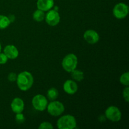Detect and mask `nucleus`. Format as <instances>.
Wrapping results in <instances>:
<instances>
[{
  "mask_svg": "<svg viewBox=\"0 0 129 129\" xmlns=\"http://www.w3.org/2000/svg\"><path fill=\"white\" fill-rule=\"evenodd\" d=\"M10 23L11 22L8 16L0 15V30L6 28L10 25Z\"/></svg>",
  "mask_w": 129,
  "mask_h": 129,
  "instance_id": "17",
  "label": "nucleus"
},
{
  "mask_svg": "<svg viewBox=\"0 0 129 129\" xmlns=\"http://www.w3.org/2000/svg\"><path fill=\"white\" fill-rule=\"evenodd\" d=\"M15 120H16V122H17V123H18V124H20V123H22L25 122V116L23 115V114H22V112H21V113H16Z\"/></svg>",
  "mask_w": 129,
  "mask_h": 129,
  "instance_id": "19",
  "label": "nucleus"
},
{
  "mask_svg": "<svg viewBox=\"0 0 129 129\" xmlns=\"http://www.w3.org/2000/svg\"><path fill=\"white\" fill-rule=\"evenodd\" d=\"M76 120L71 115H66L59 118L57 127L59 129H73L76 127Z\"/></svg>",
  "mask_w": 129,
  "mask_h": 129,
  "instance_id": "2",
  "label": "nucleus"
},
{
  "mask_svg": "<svg viewBox=\"0 0 129 129\" xmlns=\"http://www.w3.org/2000/svg\"><path fill=\"white\" fill-rule=\"evenodd\" d=\"M8 57L4 53L0 52V64H5L7 62Z\"/></svg>",
  "mask_w": 129,
  "mask_h": 129,
  "instance_id": "22",
  "label": "nucleus"
},
{
  "mask_svg": "<svg viewBox=\"0 0 129 129\" xmlns=\"http://www.w3.org/2000/svg\"><path fill=\"white\" fill-rule=\"evenodd\" d=\"M8 17L9 20H10V22H11V23L13 22V21H15V16H14L13 15H9V16H8Z\"/></svg>",
  "mask_w": 129,
  "mask_h": 129,
  "instance_id": "24",
  "label": "nucleus"
},
{
  "mask_svg": "<svg viewBox=\"0 0 129 129\" xmlns=\"http://www.w3.org/2000/svg\"><path fill=\"white\" fill-rule=\"evenodd\" d=\"M105 117L112 122H119L122 118V112L118 107L110 106L105 111Z\"/></svg>",
  "mask_w": 129,
  "mask_h": 129,
  "instance_id": "6",
  "label": "nucleus"
},
{
  "mask_svg": "<svg viewBox=\"0 0 129 129\" xmlns=\"http://www.w3.org/2000/svg\"><path fill=\"white\" fill-rule=\"evenodd\" d=\"M54 5V0H37V7L39 10L48 11L51 10Z\"/></svg>",
  "mask_w": 129,
  "mask_h": 129,
  "instance_id": "13",
  "label": "nucleus"
},
{
  "mask_svg": "<svg viewBox=\"0 0 129 129\" xmlns=\"http://www.w3.org/2000/svg\"><path fill=\"white\" fill-rule=\"evenodd\" d=\"M31 104L36 110L42 112L47 109L48 105L47 98L42 94H37L32 98Z\"/></svg>",
  "mask_w": 129,
  "mask_h": 129,
  "instance_id": "5",
  "label": "nucleus"
},
{
  "mask_svg": "<svg viewBox=\"0 0 129 129\" xmlns=\"http://www.w3.org/2000/svg\"><path fill=\"white\" fill-rule=\"evenodd\" d=\"M78 66V57L74 54H69L66 55L62 61V66L66 71L71 73L76 69Z\"/></svg>",
  "mask_w": 129,
  "mask_h": 129,
  "instance_id": "3",
  "label": "nucleus"
},
{
  "mask_svg": "<svg viewBox=\"0 0 129 129\" xmlns=\"http://www.w3.org/2000/svg\"><path fill=\"white\" fill-rule=\"evenodd\" d=\"M45 20L48 25L54 26L59 23L60 17L58 11L54 10H50L45 14Z\"/></svg>",
  "mask_w": 129,
  "mask_h": 129,
  "instance_id": "8",
  "label": "nucleus"
},
{
  "mask_svg": "<svg viewBox=\"0 0 129 129\" xmlns=\"http://www.w3.org/2000/svg\"><path fill=\"white\" fill-rule=\"evenodd\" d=\"M47 112L50 115L54 117H58L62 114L64 112L65 107L61 102L59 101H52L47 105Z\"/></svg>",
  "mask_w": 129,
  "mask_h": 129,
  "instance_id": "4",
  "label": "nucleus"
},
{
  "mask_svg": "<svg viewBox=\"0 0 129 129\" xmlns=\"http://www.w3.org/2000/svg\"><path fill=\"white\" fill-rule=\"evenodd\" d=\"M1 51V43H0V52Z\"/></svg>",
  "mask_w": 129,
  "mask_h": 129,
  "instance_id": "26",
  "label": "nucleus"
},
{
  "mask_svg": "<svg viewBox=\"0 0 129 129\" xmlns=\"http://www.w3.org/2000/svg\"><path fill=\"white\" fill-rule=\"evenodd\" d=\"M120 82L121 84L125 86H129V73L126 72L123 74H122V76L120 78Z\"/></svg>",
  "mask_w": 129,
  "mask_h": 129,
  "instance_id": "18",
  "label": "nucleus"
},
{
  "mask_svg": "<svg viewBox=\"0 0 129 129\" xmlns=\"http://www.w3.org/2000/svg\"><path fill=\"white\" fill-rule=\"evenodd\" d=\"M4 54L8 59H15L19 55V52L17 48L13 45H8L4 49Z\"/></svg>",
  "mask_w": 129,
  "mask_h": 129,
  "instance_id": "12",
  "label": "nucleus"
},
{
  "mask_svg": "<svg viewBox=\"0 0 129 129\" xmlns=\"http://www.w3.org/2000/svg\"><path fill=\"white\" fill-rule=\"evenodd\" d=\"M47 98L50 101H54L59 96V91L55 88H51L47 91Z\"/></svg>",
  "mask_w": 129,
  "mask_h": 129,
  "instance_id": "15",
  "label": "nucleus"
},
{
  "mask_svg": "<svg viewBox=\"0 0 129 129\" xmlns=\"http://www.w3.org/2000/svg\"><path fill=\"white\" fill-rule=\"evenodd\" d=\"M71 77L74 81H81L84 79V73L80 70L74 69L73 71L71 72Z\"/></svg>",
  "mask_w": 129,
  "mask_h": 129,
  "instance_id": "14",
  "label": "nucleus"
},
{
  "mask_svg": "<svg viewBox=\"0 0 129 129\" xmlns=\"http://www.w3.org/2000/svg\"><path fill=\"white\" fill-rule=\"evenodd\" d=\"M54 10H55V11H58V10H59V8L57 7V6H55V7H54Z\"/></svg>",
  "mask_w": 129,
  "mask_h": 129,
  "instance_id": "25",
  "label": "nucleus"
},
{
  "mask_svg": "<svg viewBox=\"0 0 129 129\" xmlns=\"http://www.w3.org/2000/svg\"><path fill=\"white\" fill-rule=\"evenodd\" d=\"M54 128L51 123L48 122H44L41 123L39 125V129H52Z\"/></svg>",
  "mask_w": 129,
  "mask_h": 129,
  "instance_id": "20",
  "label": "nucleus"
},
{
  "mask_svg": "<svg viewBox=\"0 0 129 129\" xmlns=\"http://www.w3.org/2000/svg\"><path fill=\"white\" fill-rule=\"evenodd\" d=\"M16 84L20 90L26 91L31 88L34 84V77L28 71H23L17 75Z\"/></svg>",
  "mask_w": 129,
  "mask_h": 129,
  "instance_id": "1",
  "label": "nucleus"
},
{
  "mask_svg": "<svg viewBox=\"0 0 129 129\" xmlns=\"http://www.w3.org/2000/svg\"><path fill=\"white\" fill-rule=\"evenodd\" d=\"M45 14L44 11H42V10L37 9L33 14V18L35 21L40 22V21H42L45 19Z\"/></svg>",
  "mask_w": 129,
  "mask_h": 129,
  "instance_id": "16",
  "label": "nucleus"
},
{
  "mask_svg": "<svg viewBox=\"0 0 129 129\" xmlns=\"http://www.w3.org/2000/svg\"><path fill=\"white\" fill-rule=\"evenodd\" d=\"M122 95H123V98H124L125 100L127 102H129V88L128 86H127L122 92Z\"/></svg>",
  "mask_w": 129,
  "mask_h": 129,
  "instance_id": "21",
  "label": "nucleus"
},
{
  "mask_svg": "<svg viewBox=\"0 0 129 129\" xmlns=\"http://www.w3.org/2000/svg\"><path fill=\"white\" fill-rule=\"evenodd\" d=\"M24 102L20 98H15L13 100L11 103V110L15 113H21L24 110Z\"/></svg>",
  "mask_w": 129,
  "mask_h": 129,
  "instance_id": "11",
  "label": "nucleus"
},
{
  "mask_svg": "<svg viewBox=\"0 0 129 129\" xmlns=\"http://www.w3.org/2000/svg\"><path fill=\"white\" fill-rule=\"evenodd\" d=\"M63 89L66 93L69 94H74L77 92L78 86L77 83L74 80L68 79L64 83Z\"/></svg>",
  "mask_w": 129,
  "mask_h": 129,
  "instance_id": "10",
  "label": "nucleus"
},
{
  "mask_svg": "<svg viewBox=\"0 0 129 129\" xmlns=\"http://www.w3.org/2000/svg\"><path fill=\"white\" fill-rule=\"evenodd\" d=\"M84 39L88 44H95L99 41L100 35L98 33L93 30H88L84 32Z\"/></svg>",
  "mask_w": 129,
  "mask_h": 129,
  "instance_id": "9",
  "label": "nucleus"
},
{
  "mask_svg": "<svg viewBox=\"0 0 129 129\" xmlns=\"http://www.w3.org/2000/svg\"><path fill=\"white\" fill-rule=\"evenodd\" d=\"M16 78H17V75L15 73H10L8 76V79L11 82L16 81Z\"/></svg>",
  "mask_w": 129,
  "mask_h": 129,
  "instance_id": "23",
  "label": "nucleus"
},
{
  "mask_svg": "<svg viewBox=\"0 0 129 129\" xmlns=\"http://www.w3.org/2000/svg\"><path fill=\"white\" fill-rule=\"evenodd\" d=\"M128 13V6L124 3H119L114 6L113 14L117 19H123Z\"/></svg>",
  "mask_w": 129,
  "mask_h": 129,
  "instance_id": "7",
  "label": "nucleus"
}]
</instances>
